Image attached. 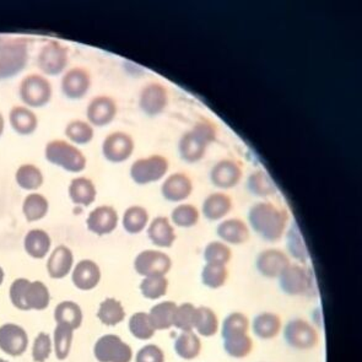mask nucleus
Instances as JSON below:
<instances>
[{"label": "nucleus", "instance_id": "f257e3e1", "mask_svg": "<svg viewBox=\"0 0 362 362\" xmlns=\"http://www.w3.org/2000/svg\"><path fill=\"white\" fill-rule=\"evenodd\" d=\"M248 220L252 228L263 240L278 242L281 240L288 226V213L272 203H257L253 205Z\"/></svg>", "mask_w": 362, "mask_h": 362}, {"label": "nucleus", "instance_id": "f03ea898", "mask_svg": "<svg viewBox=\"0 0 362 362\" xmlns=\"http://www.w3.org/2000/svg\"><path fill=\"white\" fill-rule=\"evenodd\" d=\"M10 300L21 311H43L46 310L51 295L42 281H28V279H16L10 288Z\"/></svg>", "mask_w": 362, "mask_h": 362}, {"label": "nucleus", "instance_id": "7ed1b4c3", "mask_svg": "<svg viewBox=\"0 0 362 362\" xmlns=\"http://www.w3.org/2000/svg\"><path fill=\"white\" fill-rule=\"evenodd\" d=\"M28 42L23 38L0 40V80L9 79L26 66Z\"/></svg>", "mask_w": 362, "mask_h": 362}, {"label": "nucleus", "instance_id": "20e7f679", "mask_svg": "<svg viewBox=\"0 0 362 362\" xmlns=\"http://www.w3.org/2000/svg\"><path fill=\"white\" fill-rule=\"evenodd\" d=\"M45 155L49 163L64 168L65 171L78 173L84 171L86 168L84 153L65 140H53L48 143Z\"/></svg>", "mask_w": 362, "mask_h": 362}, {"label": "nucleus", "instance_id": "39448f33", "mask_svg": "<svg viewBox=\"0 0 362 362\" xmlns=\"http://www.w3.org/2000/svg\"><path fill=\"white\" fill-rule=\"evenodd\" d=\"M284 340L290 348L307 351L316 348L320 343V334L310 322L302 318H293L285 325Z\"/></svg>", "mask_w": 362, "mask_h": 362}, {"label": "nucleus", "instance_id": "423d86ee", "mask_svg": "<svg viewBox=\"0 0 362 362\" xmlns=\"http://www.w3.org/2000/svg\"><path fill=\"white\" fill-rule=\"evenodd\" d=\"M168 171V158L163 155H151L149 158L136 160L130 168L132 180L140 186L158 182Z\"/></svg>", "mask_w": 362, "mask_h": 362}, {"label": "nucleus", "instance_id": "0eeeda50", "mask_svg": "<svg viewBox=\"0 0 362 362\" xmlns=\"http://www.w3.org/2000/svg\"><path fill=\"white\" fill-rule=\"evenodd\" d=\"M93 355L98 362H130L133 350L118 335L107 334L95 344Z\"/></svg>", "mask_w": 362, "mask_h": 362}, {"label": "nucleus", "instance_id": "6e6552de", "mask_svg": "<svg viewBox=\"0 0 362 362\" xmlns=\"http://www.w3.org/2000/svg\"><path fill=\"white\" fill-rule=\"evenodd\" d=\"M280 288L288 296H302L313 290L312 276L302 265L290 264L279 276Z\"/></svg>", "mask_w": 362, "mask_h": 362}, {"label": "nucleus", "instance_id": "1a4fd4ad", "mask_svg": "<svg viewBox=\"0 0 362 362\" xmlns=\"http://www.w3.org/2000/svg\"><path fill=\"white\" fill-rule=\"evenodd\" d=\"M20 98L28 107H43L52 98L51 83L42 75H28L20 84Z\"/></svg>", "mask_w": 362, "mask_h": 362}, {"label": "nucleus", "instance_id": "9d476101", "mask_svg": "<svg viewBox=\"0 0 362 362\" xmlns=\"http://www.w3.org/2000/svg\"><path fill=\"white\" fill-rule=\"evenodd\" d=\"M171 268V258L161 251L146 250L135 257V272L144 278L165 276Z\"/></svg>", "mask_w": 362, "mask_h": 362}, {"label": "nucleus", "instance_id": "9b49d317", "mask_svg": "<svg viewBox=\"0 0 362 362\" xmlns=\"http://www.w3.org/2000/svg\"><path fill=\"white\" fill-rule=\"evenodd\" d=\"M68 61V49L56 41L47 43L38 54V66L47 75L61 74L66 68Z\"/></svg>", "mask_w": 362, "mask_h": 362}, {"label": "nucleus", "instance_id": "f8f14e48", "mask_svg": "<svg viewBox=\"0 0 362 362\" xmlns=\"http://www.w3.org/2000/svg\"><path fill=\"white\" fill-rule=\"evenodd\" d=\"M134 151V140L124 132L108 135L103 144V156L111 163H124Z\"/></svg>", "mask_w": 362, "mask_h": 362}, {"label": "nucleus", "instance_id": "ddd939ff", "mask_svg": "<svg viewBox=\"0 0 362 362\" xmlns=\"http://www.w3.org/2000/svg\"><path fill=\"white\" fill-rule=\"evenodd\" d=\"M168 105V88L160 83L146 85L139 96V107L146 116L161 115Z\"/></svg>", "mask_w": 362, "mask_h": 362}, {"label": "nucleus", "instance_id": "4468645a", "mask_svg": "<svg viewBox=\"0 0 362 362\" xmlns=\"http://www.w3.org/2000/svg\"><path fill=\"white\" fill-rule=\"evenodd\" d=\"M28 346V333L20 325L6 323L0 327V350L10 356H21Z\"/></svg>", "mask_w": 362, "mask_h": 362}, {"label": "nucleus", "instance_id": "2eb2a0df", "mask_svg": "<svg viewBox=\"0 0 362 362\" xmlns=\"http://www.w3.org/2000/svg\"><path fill=\"white\" fill-rule=\"evenodd\" d=\"M290 263L288 257L280 250L269 248L260 252L256 259V268L264 278H279Z\"/></svg>", "mask_w": 362, "mask_h": 362}, {"label": "nucleus", "instance_id": "dca6fc26", "mask_svg": "<svg viewBox=\"0 0 362 362\" xmlns=\"http://www.w3.org/2000/svg\"><path fill=\"white\" fill-rule=\"evenodd\" d=\"M86 223L88 230L95 235H110L116 230L118 225V214L116 209L110 205H101L88 214Z\"/></svg>", "mask_w": 362, "mask_h": 362}, {"label": "nucleus", "instance_id": "f3484780", "mask_svg": "<svg viewBox=\"0 0 362 362\" xmlns=\"http://www.w3.org/2000/svg\"><path fill=\"white\" fill-rule=\"evenodd\" d=\"M91 86V78L84 68L70 69L62 80V90L71 100L84 98Z\"/></svg>", "mask_w": 362, "mask_h": 362}, {"label": "nucleus", "instance_id": "a211bd4d", "mask_svg": "<svg viewBox=\"0 0 362 362\" xmlns=\"http://www.w3.org/2000/svg\"><path fill=\"white\" fill-rule=\"evenodd\" d=\"M117 115V103L108 96H98L88 103L86 116L93 126L105 127L110 124Z\"/></svg>", "mask_w": 362, "mask_h": 362}, {"label": "nucleus", "instance_id": "6ab92c4d", "mask_svg": "<svg viewBox=\"0 0 362 362\" xmlns=\"http://www.w3.org/2000/svg\"><path fill=\"white\" fill-rule=\"evenodd\" d=\"M210 178L214 186L218 188H223V189L233 188L241 181V166L233 160H221L210 172Z\"/></svg>", "mask_w": 362, "mask_h": 362}, {"label": "nucleus", "instance_id": "aec40b11", "mask_svg": "<svg viewBox=\"0 0 362 362\" xmlns=\"http://www.w3.org/2000/svg\"><path fill=\"white\" fill-rule=\"evenodd\" d=\"M192 191H193V182L186 173H181V172L168 176V180L163 182L161 187L163 198L172 203L186 200L192 194Z\"/></svg>", "mask_w": 362, "mask_h": 362}, {"label": "nucleus", "instance_id": "412c9836", "mask_svg": "<svg viewBox=\"0 0 362 362\" xmlns=\"http://www.w3.org/2000/svg\"><path fill=\"white\" fill-rule=\"evenodd\" d=\"M71 280L75 288L83 291H90L96 288L101 281V269L93 260H80L79 263L75 265Z\"/></svg>", "mask_w": 362, "mask_h": 362}, {"label": "nucleus", "instance_id": "4be33fe9", "mask_svg": "<svg viewBox=\"0 0 362 362\" xmlns=\"http://www.w3.org/2000/svg\"><path fill=\"white\" fill-rule=\"evenodd\" d=\"M218 236L223 243L228 245H243L250 240V228L241 218H228L218 225L216 228Z\"/></svg>", "mask_w": 362, "mask_h": 362}, {"label": "nucleus", "instance_id": "5701e85b", "mask_svg": "<svg viewBox=\"0 0 362 362\" xmlns=\"http://www.w3.org/2000/svg\"><path fill=\"white\" fill-rule=\"evenodd\" d=\"M74 264V256L66 246H58L47 262V272L52 279H63L69 274Z\"/></svg>", "mask_w": 362, "mask_h": 362}, {"label": "nucleus", "instance_id": "b1692460", "mask_svg": "<svg viewBox=\"0 0 362 362\" xmlns=\"http://www.w3.org/2000/svg\"><path fill=\"white\" fill-rule=\"evenodd\" d=\"M148 236L153 245L160 248H170L176 241L175 228L165 216L153 218L148 228Z\"/></svg>", "mask_w": 362, "mask_h": 362}, {"label": "nucleus", "instance_id": "393cba45", "mask_svg": "<svg viewBox=\"0 0 362 362\" xmlns=\"http://www.w3.org/2000/svg\"><path fill=\"white\" fill-rule=\"evenodd\" d=\"M281 327V318L273 312H262L252 320V330L259 339H274L280 333Z\"/></svg>", "mask_w": 362, "mask_h": 362}, {"label": "nucleus", "instance_id": "a878e982", "mask_svg": "<svg viewBox=\"0 0 362 362\" xmlns=\"http://www.w3.org/2000/svg\"><path fill=\"white\" fill-rule=\"evenodd\" d=\"M209 145L200 139L193 130L188 132L182 136L178 144V150L181 158L187 163H197L204 158Z\"/></svg>", "mask_w": 362, "mask_h": 362}, {"label": "nucleus", "instance_id": "bb28decb", "mask_svg": "<svg viewBox=\"0 0 362 362\" xmlns=\"http://www.w3.org/2000/svg\"><path fill=\"white\" fill-rule=\"evenodd\" d=\"M52 241L49 235L41 228H35L28 231L23 240V247L28 256L35 259H42L48 255Z\"/></svg>", "mask_w": 362, "mask_h": 362}, {"label": "nucleus", "instance_id": "cd10ccee", "mask_svg": "<svg viewBox=\"0 0 362 362\" xmlns=\"http://www.w3.org/2000/svg\"><path fill=\"white\" fill-rule=\"evenodd\" d=\"M233 209V200L225 193H213L205 198L203 215L210 221H218L225 218Z\"/></svg>", "mask_w": 362, "mask_h": 362}, {"label": "nucleus", "instance_id": "c85d7f7f", "mask_svg": "<svg viewBox=\"0 0 362 362\" xmlns=\"http://www.w3.org/2000/svg\"><path fill=\"white\" fill-rule=\"evenodd\" d=\"M96 194H98L96 187L93 185V182L86 177H76L70 182V199L74 204L88 206L96 199Z\"/></svg>", "mask_w": 362, "mask_h": 362}, {"label": "nucleus", "instance_id": "c756f323", "mask_svg": "<svg viewBox=\"0 0 362 362\" xmlns=\"http://www.w3.org/2000/svg\"><path fill=\"white\" fill-rule=\"evenodd\" d=\"M10 124L20 135L33 134L37 129V117L28 107L16 106L10 111Z\"/></svg>", "mask_w": 362, "mask_h": 362}, {"label": "nucleus", "instance_id": "7c9ffc66", "mask_svg": "<svg viewBox=\"0 0 362 362\" xmlns=\"http://www.w3.org/2000/svg\"><path fill=\"white\" fill-rule=\"evenodd\" d=\"M54 320L57 325H64L71 330L78 329L83 323V311L75 302H62L56 307Z\"/></svg>", "mask_w": 362, "mask_h": 362}, {"label": "nucleus", "instance_id": "2f4dec72", "mask_svg": "<svg viewBox=\"0 0 362 362\" xmlns=\"http://www.w3.org/2000/svg\"><path fill=\"white\" fill-rule=\"evenodd\" d=\"M175 351L183 360H194L202 351V341L199 335L194 332H182L175 341Z\"/></svg>", "mask_w": 362, "mask_h": 362}, {"label": "nucleus", "instance_id": "473e14b6", "mask_svg": "<svg viewBox=\"0 0 362 362\" xmlns=\"http://www.w3.org/2000/svg\"><path fill=\"white\" fill-rule=\"evenodd\" d=\"M194 330L197 334L205 338H210L218 333V318L210 307H197Z\"/></svg>", "mask_w": 362, "mask_h": 362}, {"label": "nucleus", "instance_id": "72a5a7b5", "mask_svg": "<svg viewBox=\"0 0 362 362\" xmlns=\"http://www.w3.org/2000/svg\"><path fill=\"white\" fill-rule=\"evenodd\" d=\"M176 310L177 305L173 301H163L155 305L149 312L150 320L155 329L166 330L173 327Z\"/></svg>", "mask_w": 362, "mask_h": 362}, {"label": "nucleus", "instance_id": "f704fd0d", "mask_svg": "<svg viewBox=\"0 0 362 362\" xmlns=\"http://www.w3.org/2000/svg\"><path fill=\"white\" fill-rule=\"evenodd\" d=\"M149 223V213L148 210L140 206L133 205L124 211L123 215V228L130 235L143 233Z\"/></svg>", "mask_w": 362, "mask_h": 362}, {"label": "nucleus", "instance_id": "c9c22d12", "mask_svg": "<svg viewBox=\"0 0 362 362\" xmlns=\"http://www.w3.org/2000/svg\"><path fill=\"white\" fill-rule=\"evenodd\" d=\"M98 318L101 320L103 325L115 327L124 320L126 311L121 302L116 298H106L98 307Z\"/></svg>", "mask_w": 362, "mask_h": 362}, {"label": "nucleus", "instance_id": "e433bc0d", "mask_svg": "<svg viewBox=\"0 0 362 362\" xmlns=\"http://www.w3.org/2000/svg\"><path fill=\"white\" fill-rule=\"evenodd\" d=\"M49 209L48 200L42 194L33 193L28 195L23 204V213L28 223H35L46 216Z\"/></svg>", "mask_w": 362, "mask_h": 362}, {"label": "nucleus", "instance_id": "4c0bfd02", "mask_svg": "<svg viewBox=\"0 0 362 362\" xmlns=\"http://www.w3.org/2000/svg\"><path fill=\"white\" fill-rule=\"evenodd\" d=\"M250 320L241 312L230 313L221 325V337L223 339L233 338L236 335L248 334Z\"/></svg>", "mask_w": 362, "mask_h": 362}, {"label": "nucleus", "instance_id": "58836bf2", "mask_svg": "<svg viewBox=\"0 0 362 362\" xmlns=\"http://www.w3.org/2000/svg\"><path fill=\"white\" fill-rule=\"evenodd\" d=\"M16 183L26 191H36L42 186L43 175L35 165H23L18 168L15 175Z\"/></svg>", "mask_w": 362, "mask_h": 362}, {"label": "nucleus", "instance_id": "ea45409f", "mask_svg": "<svg viewBox=\"0 0 362 362\" xmlns=\"http://www.w3.org/2000/svg\"><path fill=\"white\" fill-rule=\"evenodd\" d=\"M129 330L132 335L139 340H150L156 333L149 313L146 312H136L130 317Z\"/></svg>", "mask_w": 362, "mask_h": 362}, {"label": "nucleus", "instance_id": "a19ab883", "mask_svg": "<svg viewBox=\"0 0 362 362\" xmlns=\"http://www.w3.org/2000/svg\"><path fill=\"white\" fill-rule=\"evenodd\" d=\"M223 350L233 358H245L253 350V340L248 334L236 335L223 339Z\"/></svg>", "mask_w": 362, "mask_h": 362}, {"label": "nucleus", "instance_id": "79ce46f5", "mask_svg": "<svg viewBox=\"0 0 362 362\" xmlns=\"http://www.w3.org/2000/svg\"><path fill=\"white\" fill-rule=\"evenodd\" d=\"M228 279V270L226 265L209 264L206 263L202 270V281L206 288H223Z\"/></svg>", "mask_w": 362, "mask_h": 362}, {"label": "nucleus", "instance_id": "37998d69", "mask_svg": "<svg viewBox=\"0 0 362 362\" xmlns=\"http://www.w3.org/2000/svg\"><path fill=\"white\" fill-rule=\"evenodd\" d=\"M247 188L251 192L252 194L256 197H269L275 194L274 183L272 182L269 176L263 171H256L248 177L247 181Z\"/></svg>", "mask_w": 362, "mask_h": 362}, {"label": "nucleus", "instance_id": "c03bdc74", "mask_svg": "<svg viewBox=\"0 0 362 362\" xmlns=\"http://www.w3.org/2000/svg\"><path fill=\"white\" fill-rule=\"evenodd\" d=\"M171 218L178 228H194L199 221V210L192 204L178 205L172 211Z\"/></svg>", "mask_w": 362, "mask_h": 362}, {"label": "nucleus", "instance_id": "a18cd8bd", "mask_svg": "<svg viewBox=\"0 0 362 362\" xmlns=\"http://www.w3.org/2000/svg\"><path fill=\"white\" fill-rule=\"evenodd\" d=\"M168 290V280L166 276H151L144 278L140 284L141 295L148 300H158L163 298Z\"/></svg>", "mask_w": 362, "mask_h": 362}, {"label": "nucleus", "instance_id": "49530a36", "mask_svg": "<svg viewBox=\"0 0 362 362\" xmlns=\"http://www.w3.org/2000/svg\"><path fill=\"white\" fill-rule=\"evenodd\" d=\"M231 257H233V252L223 242H210L205 247L204 260L209 264L226 265L231 260Z\"/></svg>", "mask_w": 362, "mask_h": 362}, {"label": "nucleus", "instance_id": "de8ad7c7", "mask_svg": "<svg viewBox=\"0 0 362 362\" xmlns=\"http://www.w3.org/2000/svg\"><path fill=\"white\" fill-rule=\"evenodd\" d=\"M195 313L197 307L191 302H185L177 306L173 327L181 332H194Z\"/></svg>", "mask_w": 362, "mask_h": 362}, {"label": "nucleus", "instance_id": "09e8293b", "mask_svg": "<svg viewBox=\"0 0 362 362\" xmlns=\"http://www.w3.org/2000/svg\"><path fill=\"white\" fill-rule=\"evenodd\" d=\"M286 243H288V253L291 255V257L298 260L300 263H306L308 259V251H307L306 243L303 241L298 226L293 225L288 230Z\"/></svg>", "mask_w": 362, "mask_h": 362}, {"label": "nucleus", "instance_id": "8fccbe9b", "mask_svg": "<svg viewBox=\"0 0 362 362\" xmlns=\"http://www.w3.org/2000/svg\"><path fill=\"white\" fill-rule=\"evenodd\" d=\"M65 135L75 144H88L93 138V127L84 121L70 122L65 128Z\"/></svg>", "mask_w": 362, "mask_h": 362}, {"label": "nucleus", "instance_id": "3c124183", "mask_svg": "<svg viewBox=\"0 0 362 362\" xmlns=\"http://www.w3.org/2000/svg\"><path fill=\"white\" fill-rule=\"evenodd\" d=\"M73 332L64 325H57L54 330V350L58 360H65L69 356L71 341H73Z\"/></svg>", "mask_w": 362, "mask_h": 362}, {"label": "nucleus", "instance_id": "603ef678", "mask_svg": "<svg viewBox=\"0 0 362 362\" xmlns=\"http://www.w3.org/2000/svg\"><path fill=\"white\" fill-rule=\"evenodd\" d=\"M52 353V341L49 335L42 332L36 337L33 346V358L35 362H45Z\"/></svg>", "mask_w": 362, "mask_h": 362}, {"label": "nucleus", "instance_id": "864d4df0", "mask_svg": "<svg viewBox=\"0 0 362 362\" xmlns=\"http://www.w3.org/2000/svg\"><path fill=\"white\" fill-rule=\"evenodd\" d=\"M192 130L199 136L200 139L205 141L208 145L211 144V143L216 140L218 128L209 119H200L199 122L195 123Z\"/></svg>", "mask_w": 362, "mask_h": 362}, {"label": "nucleus", "instance_id": "5fc2aeb1", "mask_svg": "<svg viewBox=\"0 0 362 362\" xmlns=\"http://www.w3.org/2000/svg\"><path fill=\"white\" fill-rule=\"evenodd\" d=\"M135 362H165V353L158 345L148 344L138 351Z\"/></svg>", "mask_w": 362, "mask_h": 362}, {"label": "nucleus", "instance_id": "6e6d98bb", "mask_svg": "<svg viewBox=\"0 0 362 362\" xmlns=\"http://www.w3.org/2000/svg\"><path fill=\"white\" fill-rule=\"evenodd\" d=\"M3 132H4V118H3L1 113H0V136L3 134Z\"/></svg>", "mask_w": 362, "mask_h": 362}, {"label": "nucleus", "instance_id": "4d7b16f0", "mask_svg": "<svg viewBox=\"0 0 362 362\" xmlns=\"http://www.w3.org/2000/svg\"><path fill=\"white\" fill-rule=\"evenodd\" d=\"M4 281V270L0 267V285Z\"/></svg>", "mask_w": 362, "mask_h": 362}, {"label": "nucleus", "instance_id": "13d9d810", "mask_svg": "<svg viewBox=\"0 0 362 362\" xmlns=\"http://www.w3.org/2000/svg\"><path fill=\"white\" fill-rule=\"evenodd\" d=\"M0 362H9L8 360H4V358H0Z\"/></svg>", "mask_w": 362, "mask_h": 362}]
</instances>
